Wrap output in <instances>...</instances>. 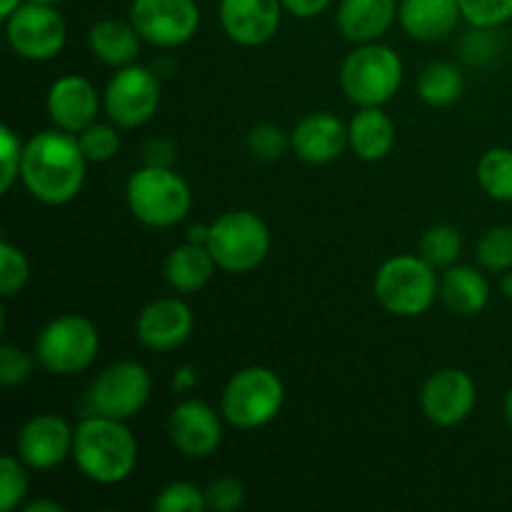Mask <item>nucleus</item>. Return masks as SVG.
<instances>
[{
	"mask_svg": "<svg viewBox=\"0 0 512 512\" xmlns=\"http://www.w3.org/2000/svg\"><path fill=\"white\" fill-rule=\"evenodd\" d=\"M223 420L208 403L190 398L175 405L170 413L168 435L185 458L203 460L210 458L223 443Z\"/></svg>",
	"mask_w": 512,
	"mask_h": 512,
	"instance_id": "obj_14",
	"label": "nucleus"
},
{
	"mask_svg": "<svg viewBox=\"0 0 512 512\" xmlns=\"http://www.w3.org/2000/svg\"><path fill=\"white\" fill-rule=\"evenodd\" d=\"M283 10L280 0H220V25L233 43L258 48L275 38Z\"/></svg>",
	"mask_w": 512,
	"mask_h": 512,
	"instance_id": "obj_16",
	"label": "nucleus"
},
{
	"mask_svg": "<svg viewBox=\"0 0 512 512\" xmlns=\"http://www.w3.org/2000/svg\"><path fill=\"white\" fill-rule=\"evenodd\" d=\"M140 33L133 23L118 18H105L90 25L88 45L100 63L110 68H125L133 65L140 53Z\"/></svg>",
	"mask_w": 512,
	"mask_h": 512,
	"instance_id": "obj_24",
	"label": "nucleus"
},
{
	"mask_svg": "<svg viewBox=\"0 0 512 512\" xmlns=\"http://www.w3.org/2000/svg\"><path fill=\"white\" fill-rule=\"evenodd\" d=\"M505 420H508V425L512 428V388L505 395Z\"/></svg>",
	"mask_w": 512,
	"mask_h": 512,
	"instance_id": "obj_47",
	"label": "nucleus"
},
{
	"mask_svg": "<svg viewBox=\"0 0 512 512\" xmlns=\"http://www.w3.org/2000/svg\"><path fill=\"white\" fill-rule=\"evenodd\" d=\"M440 298L445 308L455 315H478L483 313L490 300V283L485 273H480L473 265H450L445 268L440 280Z\"/></svg>",
	"mask_w": 512,
	"mask_h": 512,
	"instance_id": "obj_23",
	"label": "nucleus"
},
{
	"mask_svg": "<svg viewBox=\"0 0 512 512\" xmlns=\"http://www.w3.org/2000/svg\"><path fill=\"white\" fill-rule=\"evenodd\" d=\"M193 313L180 298H160L145 305L135 323L140 343L155 353H170L188 343L193 335Z\"/></svg>",
	"mask_w": 512,
	"mask_h": 512,
	"instance_id": "obj_17",
	"label": "nucleus"
},
{
	"mask_svg": "<svg viewBox=\"0 0 512 512\" xmlns=\"http://www.w3.org/2000/svg\"><path fill=\"white\" fill-rule=\"evenodd\" d=\"M208 250L225 273H250L268 258L270 230L260 215L250 210H230L210 225Z\"/></svg>",
	"mask_w": 512,
	"mask_h": 512,
	"instance_id": "obj_7",
	"label": "nucleus"
},
{
	"mask_svg": "<svg viewBox=\"0 0 512 512\" xmlns=\"http://www.w3.org/2000/svg\"><path fill=\"white\" fill-rule=\"evenodd\" d=\"M75 428L60 415L30 418L18 433V458L33 470H53L73 455Z\"/></svg>",
	"mask_w": 512,
	"mask_h": 512,
	"instance_id": "obj_15",
	"label": "nucleus"
},
{
	"mask_svg": "<svg viewBox=\"0 0 512 512\" xmlns=\"http://www.w3.org/2000/svg\"><path fill=\"white\" fill-rule=\"evenodd\" d=\"M395 145V123L383 108H358L348 123V148L365 163L388 158Z\"/></svg>",
	"mask_w": 512,
	"mask_h": 512,
	"instance_id": "obj_22",
	"label": "nucleus"
},
{
	"mask_svg": "<svg viewBox=\"0 0 512 512\" xmlns=\"http://www.w3.org/2000/svg\"><path fill=\"white\" fill-rule=\"evenodd\" d=\"M175 163V145L170 140L153 138L145 145V165H163V168H173Z\"/></svg>",
	"mask_w": 512,
	"mask_h": 512,
	"instance_id": "obj_40",
	"label": "nucleus"
},
{
	"mask_svg": "<svg viewBox=\"0 0 512 512\" xmlns=\"http://www.w3.org/2000/svg\"><path fill=\"white\" fill-rule=\"evenodd\" d=\"M28 465L15 455H3L0 460V510L13 512L23 505L28 495Z\"/></svg>",
	"mask_w": 512,
	"mask_h": 512,
	"instance_id": "obj_32",
	"label": "nucleus"
},
{
	"mask_svg": "<svg viewBox=\"0 0 512 512\" xmlns=\"http://www.w3.org/2000/svg\"><path fill=\"white\" fill-rule=\"evenodd\" d=\"M285 403V385L275 370L250 365L228 380L220 400L225 423L238 430H258L273 423Z\"/></svg>",
	"mask_w": 512,
	"mask_h": 512,
	"instance_id": "obj_6",
	"label": "nucleus"
},
{
	"mask_svg": "<svg viewBox=\"0 0 512 512\" xmlns=\"http://www.w3.org/2000/svg\"><path fill=\"white\" fill-rule=\"evenodd\" d=\"M205 503L208 510L215 512H235L245 505V485L238 478H215L213 483L205 488Z\"/></svg>",
	"mask_w": 512,
	"mask_h": 512,
	"instance_id": "obj_37",
	"label": "nucleus"
},
{
	"mask_svg": "<svg viewBox=\"0 0 512 512\" xmlns=\"http://www.w3.org/2000/svg\"><path fill=\"white\" fill-rule=\"evenodd\" d=\"M30 280V263L23 250L10 240L0 243V293L5 298H15L23 293Z\"/></svg>",
	"mask_w": 512,
	"mask_h": 512,
	"instance_id": "obj_30",
	"label": "nucleus"
},
{
	"mask_svg": "<svg viewBox=\"0 0 512 512\" xmlns=\"http://www.w3.org/2000/svg\"><path fill=\"white\" fill-rule=\"evenodd\" d=\"M25 512H63V505L53 503V500H33L25 505Z\"/></svg>",
	"mask_w": 512,
	"mask_h": 512,
	"instance_id": "obj_43",
	"label": "nucleus"
},
{
	"mask_svg": "<svg viewBox=\"0 0 512 512\" xmlns=\"http://www.w3.org/2000/svg\"><path fill=\"white\" fill-rule=\"evenodd\" d=\"M30 3H43V5H58V3H63V0H30Z\"/></svg>",
	"mask_w": 512,
	"mask_h": 512,
	"instance_id": "obj_48",
	"label": "nucleus"
},
{
	"mask_svg": "<svg viewBox=\"0 0 512 512\" xmlns=\"http://www.w3.org/2000/svg\"><path fill=\"white\" fill-rule=\"evenodd\" d=\"M198 385V373H195L193 365H180L178 370L173 373V380H170V388L173 393H188Z\"/></svg>",
	"mask_w": 512,
	"mask_h": 512,
	"instance_id": "obj_42",
	"label": "nucleus"
},
{
	"mask_svg": "<svg viewBox=\"0 0 512 512\" xmlns=\"http://www.w3.org/2000/svg\"><path fill=\"white\" fill-rule=\"evenodd\" d=\"M130 23L145 43L180 48L198 33L200 8L195 0H133Z\"/></svg>",
	"mask_w": 512,
	"mask_h": 512,
	"instance_id": "obj_12",
	"label": "nucleus"
},
{
	"mask_svg": "<svg viewBox=\"0 0 512 512\" xmlns=\"http://www.w3.org/2000/svg\"><path fill=\"white\" fill-rule=\"evenodd\" d=\"M128 208L138 223L148 228H173L188 218L193 208L190 185L175 168L145 165L135 170L125 188Z\"/></svg>",
	"mask_w": 512,
	"mask_h": 512,
	"instance_id": "obj_3",
	"label": "nucleus"
},
{
	"mask_svg": "<svg viewBox=\"0 0 512 512\" xmlns=\"http://www.w3.org/2000/svg\"><path fill=\"white\" fill-rule=\"evenodd\" d=\"M215 268H218V263H215L208 245L185 240L183 245L170 250L168 260H165V280L175 293H200L210 283Z\"/></svg>",
	"mask_w": 512,
	"mask_h": 512,
	"instance_id": "obj_25",
	"label": "nucleus"
},
{
	"mask_svg": "<svg viewBox=\"0 0 512 512\" xmlns=\"http://www.w3.org/2000/svg\"><path fill=\"white\" fill-rule=\"evenodd\" d=\"M45 105L55 128L80 135L98 118L100 95L83 75H63L50 85Z\"/></svg>",
	"mask_w": 512,
	"mask_h": 512,
	"instance_id": "obj_18",
	"label": "nucleus"
},
{
	"mask_svg": "<svg viewBox=\"0 0 512 512\" xmlns=\"http://www.w3.org/2000/svg\"><path fill=\"white\" fill-rule=\"evenodd\" d=\"M460 0H400V28L415 40H443L458 28Z\"/></svg>",
	"mask_w": 512,
	"mask_h": 512,
	"instance_id": "obj_21",
	"label": "nucleus"
},
{
	"mask_svg": "<svg viewBox=\"0 0 512 512\" xmlns=\"http://www.w3.org/2000/svg\"><path fill=\"white\" fill-rule=\"evenodd\" d=\"M208 235H210V225H193L188 233V243L208 245Z\"/></svg>",
	"mask_w": 512,
	"mask_h": 512,
	"instance_id": "obj_44",
	"label": "nucleus"
},
{
	"mask_svg": "<svg viewBox=\"0 0 512 512\" xmlns=\"http://www.w3.org/2000/svg\"><path fill=\"white\" fill-rule=\"evenodd\" d=\"M463 253V238L455 225H433L420 238V258L428 260L435 270L450 268Z\"/></svg>",
	"mask_w": 512,
	"mask_h": 512,
	"instance_id": "obj_28",
	"label": "nucleus"
},
{
	"mask_svg": "<svg viewBox=\"0 0 512 512\" xmlns=\"http://www.w3.org/2000/svg\"><path fill=\"white\" fill-rule=\"evenodd\" d=\"M478 403L475 380L460 368H443L425 380L420 390V408L430 423L453 428L470 418Z\"/></svg>",
	"mask_w": 512,
	"mask_h": 512,
	"instance_id": "obj_13",
	"label": "nucleus"
},
{
	"mask_svg": "<svg viewBox=\"0 0 512 512\" xmlns=\"http://www.w3.org/2000/svg\"><path fill=\"white\" fill-rule=\"evenodd\" d=\"M460 13L470 28H500L512 20V0H460Z\"/></svg>",
	"mask_w": 512,
	"mask_h": 512,
	"instance_id": "obj_34",
	"label": "nucleus"
},
{
	"mask_svg": "<svg viewBox=\"0 0 512 512\" xmlns=\"http://www.w3.org/2000/svg\"><path fill=\"white\" fill-rule=\"evenodd\" d=\"M85 158L73 133L53 128L35 133L25 143L20 180L35 200L45 205H65L80 195L85 185Z\"/></svg>",
	"mask_w": 512,
	"mask_h": 512,
	"instance_id": "obj_1",
	"label": "nucleus"
},
{
	"mask_svg": "<svg viewBox=\"0 0 512 512\" xmlns=\"http://www.w3.org/2000/svg\"><path fill=\"white\" fill-rule=\"evenodd\" d=\"M373 290L390 315L418 318L433 308L440 295V280L433 265L420 255H395L378 268Z\"/></svg>",
	"mask_w": 512,
	"mask_h": 512,
	"instance_id": "obj_4",
	"label": "nucleus"
},
{
	"mask_svg": "<svg viewBox=\"0 0 512 512\" xmlns=\"http://www.w3.org/2000/svg\"><path fill=\"white\" fill-rule=\"evenodd\" d=\"M465 90L463 70L448 60H433L425 65L423 73L418 75V95L433 108H448L458 103Z\"/></svg>",
	"mask_w": 512,
	"mask_h": 512,
	"instance_id": "obj_26",
	"label": "nucleus"
},
{
	"mask_svg": "<svg viewBox=\"0 0 512 512\" xmlns=\"http://www.w3.org/2000/svg\"><path fill=\"white\" fill-rule=\"evenodd\" d=\"M348 148V125L328 110L308 113L290 133V150L310 165H328Z\"/></svg>",
	"mask_w": 512,
	"mask_h": 512,
	"instance_id": "obj_19",
	"label": "nucleus"
},
{
	"mask_svg": "<svg viewBox=\"0 0 512 512\" xmlns=\"http://www.w3.org/2000/svg\"><path fill=\"white\" fill-rule=\"evenodd\" d=\"M100 333L83 315L50 320L35 343V360L53 375H78L95 363Z\"/></svg>",
	"mask_w": 512,
	"mask_h": 512,
	"instance_id": "obj_8",
	"label": "nucleus"
},
{
	"mask_svg": "<svg viewBox=\"0 0 512 512\" xmlns=\"http://www.w3.org/2000/svg\"><path fill=\"white\" fill-rule=\"evenodd\" d=\"M478 183L488 198L512 203V148H490L478 163Z\"/></svg>",
	"mask_w": 512,
	"mask_h": 512,
	"instance_id": "obj_27",
	"label": "nucleus"
},
{
	"mask_svg": "<svg viewBox=\"0 0 512 512\" xmlns=\"http://www.w3.org/2000/svg\"><path fill=\"white\" fill-rule=\"evenodd\" d=\"M245 143H248V150L253 153V158L273 163V160L283 158L285 150L290 148V135H285L278 125L260 123L250 130Z\"/></svg>",
	"mask_w": 512,
	"mask_h": 512,
	"instance_id": "obj_35",
	"label": "nucleus"
},
{
	"mask_svg": "<svg viewBox=\"0 0 512 512\" xmlns=\"http://www.w3.org/2000/svg\"><path fill=\"white\" fill-rule=\"evenodd\" d=\"M73 460L80 473L98 485H118L138 465V440L125 420L93 413L75 428Z\"/></svg>",
	"mask_w": 512,
	"mask_h": 512,
	"instance_id": "obj_2",
	"label": "nucleus"
},
{
	"mask_svg": "<svg viewBox=\"0 0 512 512\" xmlns=\"http://www.w3.org/2000/svg\"><path fill=\"white\" fill-rule=\"evenodd\" d=\"M155 512H203L208 510L205 503V490L198 485L185 483V480H175V483L165 485L153 500Z\"/></svg>",
	"mask_w": 512,
	"mask_h": 512,
	"instance_id": "obj_33",
	"label": "nucleus"
},
{
	"mask_svg": "<svg viewBox=\"0 0 512 512\" xmlns=\"http://www.w3.org/2000/svg\"><path fill=\"white\" fill-rule=\"evenodd\" d=\"M33 365L35 360L23 348H18V345H3L0 348V383L5 388L23 385L30 378V373H33Z\"/></svg>",
	"mask_w": 512,
	"mask_h": 512,
	"instance_id": "obj_38",
	"label": "nucleus"
},
{
	"mask_svg": "<svg viewBox=\"0 0 512 512\" xmlns=\"http://www.w3.org/2000/svg\"><path fill=\"white\" fill-rule=\"evenodd\" d=\"M5 35L13 53H18L20 58L45 63L65 48L68 25L55 5L25 0L10 18H5Z\"/></svg>",
	"mask_w": 512,
	"mask_h": 512,
	"instance_id": "obj_9",
	"label": "nucleus"
},
{
	"mask_svg": "<svg viewBox=\"0 0 512 512\" xmlns=\"http://www.w3.org/2000/svg\"><path fill=\"white\" fill-rule=\"evenodd\" d=\"M500 288H503V293L508 295V298H512V270L503 273V278H500Z\"/></svg>",
	"mask_w": 512,
	"mask_h": 512,
	"instance_id": "obj_46",
	"label": "nucleus"
},
{
	"mask_svg": "<svg viewBox=\"0 0 512 512\" xmlns=\"http://www.w3.org/2000/svg\"><path fill=\"white\" fill-rule=\"evenodd\" d=\"M25 143L13 128L3 125L0 128V160H3V173H0V190L10 193L15 183L20 180V168H23Z\"/></svg>",
	"mask_w": 512,
	"mask_h": 512,
	"instance_id": "obj_36",
	"label": "nucleus"
},
{
	"mask_svg": "<svg viewBox=\"0 0 512 512\" xmlns=\"http://www.w3.org/2000/svg\"><path fill=\"white\" fill-rule=\"evenodd\" d=\"M403 85V60L390 45L363 43L345 58L340 88L358 108H383Z\"/></svg>",
	"mask_w": 512,
	"mask_h": 512,
	"instance_id": "obj_5",
	"label": "nucleus"
},
{
	"mask_svg": "<svg viewBox=\"0 0 512 512\" xmlns=\"http://www.w3.org/2000/svg\"><path fill=\"white\" fill-rule=\"evenodd\" d=\"M498 28H473L470 33L463 35L460 48L468 63L485 65L498 55V38H495Z\"/></svg>",
	"mask_w": 512,
	"mask_h": 512,
	"instance_id": "obj_39",
	"label": "nucleus"
},
{
	"mask_svg": "<svg viewBox=\"0 0 512 512\" xmlns=\"http://www.w3.org/2000/svg\"><path fill=\"white\" fill-rule=\"evenodd\" d=\"M475 260L488 273H508L512 270V228L498 225L485 230L483 238L475 245Z\"/></svg>",
	"mask_w": 512,
	"mask_h": 512,
	"instance_id": "obj_29",
	"label": "nucleus"
},
{
	"mask_svg": "<svg viewBox=\"0 0 512 512\" xmlns=\"http://www.w3.org/2000/svg\"><path fill=\"white\" fill-rule=\"evenodd\" d=\"M23 3L25 0H0V18L3 20L10 18V15H13Z\"/></svg>",
	"mask_w": 512,
	"mask_h": 512,
	"instance_id": "obj_45",
	"label": "nucleus"
},
{
	"mask_svg": "<svg viewBox=\"0 0 512 512\" xmlns=\"http://www.w3.org/2000/svg\"><path fill=\"white\" fill-rule=\"evenodd\" d=\"M160 105V80L143 65H125L110 78L103 93V108L110 123L123 130L148 123Z\"/></svg>",
	"mask_w": 512,
	"mask_h": 512,
	"instance_id": "obj_11",
	"label": "nucleus"
},
{
	"mask_svg": "<svg viewBox=\"0 0 512 512\" xmlns=\"http://www.w3.org/2000/svg\"><path fill=\"white\" fill-rule=\"evenodd\" d=\"M153 393V380L145 365L135 360H120L108 365L90 385V410L105 418L130 420L148 405Z\"/></svg>",
	"mask_w": 512,
	"mask_h": 512,
	"instance_id": "obj_10",
	"label": "nucleus"
},
{
	"mask_svg": "<svg viewBox=\"0 0 512 512\" xmlns=\"http://www.w3.org/2000/svg\"><path fill=\"white\" fill-rule=\"evenodd\" d=\"M280 3H283L285 13L295 15V18L310 20V18H318L320 13H325L333 0H280Z\"/></svg>",
	"mask_w": 512,
	"mask_h": 512,
	"instance_id": "obj_41",
	"label": "nucleus"
},
{
	"mask_svg": "<svg viewBox=\"0 0 512 512\" xmlns=\"http://www.w3.org/2000/svg\"><path fill=\"white\" fill-rule=\"evenodd\" d=\"M398 0H340L335 23L353 43H375L398 20Z\"/></svg>",
	"mask_w": 512,
	"mask_h": 512,
	"instance_id": "obj_20",
	"label": "nucleus"
},
{
	"mask_svg": "<svg viewBox=\"0 0 512 512\" xmlns=\"http://www.w3.org/2000/svg\"><path fill=\"white\" fill-rule=\"evenodd\" d=\"M88 163H108L120 153V128L115 123H93L78 135Z\"/></svg>",
	"mask_w": 512,
	"mask_h": 512,
	"instance_id": "obj_31",
	"label": "nucleus"
}]
</instances>
